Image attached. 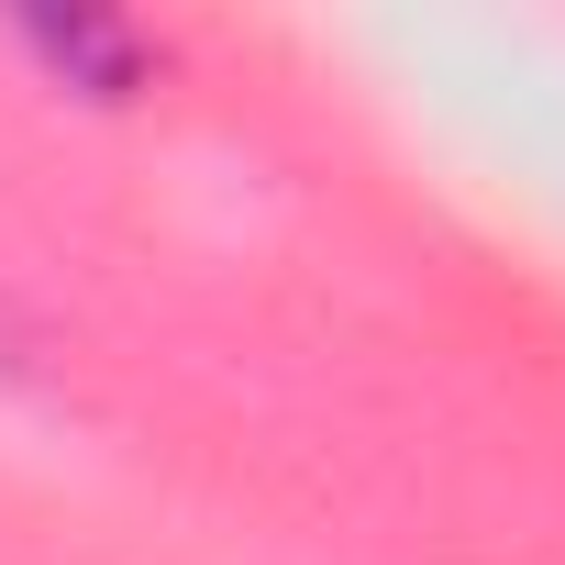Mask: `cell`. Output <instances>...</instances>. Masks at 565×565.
Segmentation results:
<instances>
[{"mask_svg":"<svg viewBox=\"0 0 565 565\" xmlns=\"http://www.w3.org/2000/svg\"><path fill=\"white\" fill-rule=\"evenodd\" d=\"M34 45H45L56 67H100V78H122V67H134V45H122L111 23H34Z\"/></svg>","mask_w":565,"mask_h":565,"instance_id":"6da1fadb","label":"cell"}]
</instances>
